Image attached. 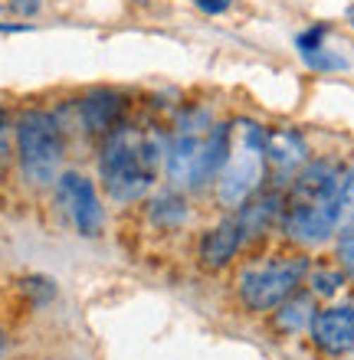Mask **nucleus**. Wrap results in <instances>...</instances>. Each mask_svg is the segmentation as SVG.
<instances>
[{"label":"nucleus","instance_id":"obj_1","mask_svg":"<svg viewBox=\"0 0 354 360\" xmlns=\"http://www.w3.org/2000/svg\"><path fill=\"white\" fill-rule=\"evenodd\" d=\"M341 171L331 161L305 164L282 200V229L298 246H318L341 226Z\"/></svg>","mask_w":354,"mask_h":360},{"label":"nucleus","instance_id":"obj_2","mask_svg":"<svg viewBox=\"0 0 354 360\" xmlns=\"http://www.w3.org/2000/svg\"><path fill=\"white\" fill-rule=\"evenodd\" d=\"M164 141L154 128H112L99 154V177L115 203H134L154 187L158 167L164 164Z\"/></svg>","mask_w":354,"mask_h":360},{"label":"nucleus","instance_id":"obj_3","mask_svg":"<svg viewBox=\"0 0 354 360\" xmlns=\"http://www.w3.org/2000/svg\"><path fill=\"white\" fill-rule=\"evenodd\" d=\"M230 148V128L210 124V115L194 108L177 118L174 138L164 151V171L174 187H203L207 180H217Z\"/></svg>","mask_w":354,"mask_h":360},{"label":"nucleus","instance_id":"obj_4","mask_svg":"<svg viewBox=\"0 0 354 360\" xmlns=\"http://www.w3.org/2000/svg\"><path fill=\"white\" fill-rule=\"evenodd\" d=\"M266 180V131L263 124L239 118L230 128L227 161L217 174V200L223 207H243Z\"/></svg>","mask_w":354,"mask_h":360},{"label":"nucleus","instance_id":"obj_5","mask_svg":"<svg viewBox=\"0 0 354 360\" xmlns=\"http://www.w3.org/2000/svg\"><path fill=\"white\" fill-rule=\"evenodd\" d=\"M17 158L20 171L33 187H46L59 177L63 164V131L49 112L30 108L17 118Z\"/></svg>","mask_w":354,"mask_h":360},{"label":"nucleus","instance_id":"obj_6","mask_svg":"<svg viewBox=\"0 0 354 360\" xmlns=\"http://www.w3.org/2000/svg\"><path fill=\"white\" fill-rule=\"evenodd\" d=\"M308 275L305 256H276L266 262H249L236 278L239 302L249 311H276L298 292L302 278Z\"/></svg>","mask_w":354,"mask_h":360},{"label":"nucleus","instance_id":"obj_7","mask_svg":"<svg viewBox=\"0 0 354 360\" xmlns=\"http://www.w3.org/2000/svg\"><path fill=\"white\" fill-rule=\"evenodd\" d=\"M56 197H59V207L66 210L69 223L82 236H99L102 233L106 217H102V203H99V193L89 177H82V174H63Z\"/></svg>","mask_w":354,"mask_h":360},{"label":"nucleus","instance_id":"obj_8","mask_svg":"<svg viewBox=\"0 0 354 360\" xmlns=\"http://www.w3.org/2000/svg\"><path fill=\"white\" fill-rule=\"evenodd\" d=\"M308 331L318 351L331 354V357L348 354L354 347V304H331V308L315 311Z\"/></svg>","mask_w":354,"mask_h":360},{"label":"nucleus","instance_id":"obj_9","mask_svg":"<svg viewBox=\"0 0 354 360\" xmlns=\"http://www.w3.org/2000/svg\"><path fill=\"white\" fill-rule=\"evenodd\" d=\"M308 161V144L296 128H276L266 131V164L279 174H298Z\"/></svg>","mask_w":354,"mask_h":360},{"label":"nucleus","instance_id":"obj_10","mask_svg":"<svg viewBox=\"0 0 354 360\" xmlns=\"http://www.w3.org/2000/svg\"><path fill=\"white\" fill-rule=\"evenodd\" d=\"M125 108V98L112 89H96L79 102V118L82 128L89 134H108L112 128H118V115Z\"/></svg>","mask_w":354,"mask_h":360},{"label":"nucleus","instance_id":"obj_11","mask_svg":"<svg viewBox=\"0 0 354 360\" xmlns=\"http://www.w3.org/2000/svg\"><path fill=\"white\" fill-rule=\"evenodd\" d=\"M243 246V233H239L236 219H223L201 239V262L207 269H223L236 256V249Z\"/></svg>","mask_w":354,"mask_h":360},{"label":"nucleus","instance_id":"obj_12","mask_svg":"<svg viewBox=\"0 0 354 360\" xmlns=\"http://www.w3.org/2000/svg\"><path fill=\"white\" fill-rule=\"evenodd\" d=\"M276 219H282V197L279 193H263V197H256L253 203L243 207V217L236 223L243 239H246V236H263Z\"/></svg>","mask_w":354,"mask_h":360},{"label":"nucleus","instance_id":"obj_13","mask_svg":"<svg viewBox=\"0 0 354 360\" xmlns=\"http://www.w3.org/2000/svg\"><path fill=\"white\" fill-rule=\"evenodd\" d=\"M312 318H315V311H312V295H292L289 302L279 304L276 311V328L286 334H298L305 331V324H312Z\"/></svg>","mask_w":354,"mask_h":360},{"label":"nucleus","instance_id":"obj_14","mask_svg":"<svg viewBox=\"0 0 354 360\" xmlns=\"http://www.w3.org/2000/svg\"><path fill=\"white\" fill-rule=\"evenodd\" d=\"M184 217H187V207H184L181 193L167 190V193H158V197L151 200V223H158L161 229L181 226Z\"/></svg>","mask_w":354,"mask_h":360},{"label":"nucleus","instance_id":"obj_15","mask_svg":"<svg viewBox=\"0 0 354 360\" xmlns=\"http://www.w3.org/2000/svg\"><path fill=\"white\" fill-rule=\"evenodd\" d=\"M338 262L345 269L348 275L354 278V213H348L341 219V226H338Z\"/></svg>","mask_w":354,"mask_h":360},{"label":"nucleus","instance_id":"obj_16","mask_svg":"<svg viewBox=\"0 0 354 360\" xmlns=\"http://www.w3.org/2000/svg\"><path fill=\"white\" fill-rule=\"evenodd\" d=\"M341 278H345V275L331 266L308 269V282H312V292L315 295H335L338 288H341Z\"/></svg>","mask_w":354,"mask_h":360},{"label":"nucleus","instance_id":"obj_17","mask_svg":"<svg viewBox=\"0 0 354 360\" xmlns=\"http://www.w3.org/2000/svg\"><path fill=\"white\" fill-rule=\"evenodd\" d=\"M322 39H325V27H312V30H305V33H298V53H302V56H308V53H318V49L325 46V43H322Z\"/></svg>","mask_w":354,"mask_h":360},{"label":"nucleus","instance_id":"obj_18","mask_svg":"<svg viewBox=\"0 0 354 360\" xmlns=\"http://www.w3.org/2000/svg\"><path fill=\"white\" fill-rule=\"evenodd\" d=\"M312 69H345V59L335 56V53H328L325 46L318 49V53H308V56H302Z\"/></svg>","mask_w":354,"mask_h":360},{"label":"nucleus","instance_id":"obj_19","mask_svg":"<svg viewBox=\"0 0 354 360\" xmlns=\"http://www.w3.org/2000/svg\"><path fill=\"white\" fill-rule=\"evenodd\" d=\"M341 213H354V164L341 174Z\"/></svg>","mask_w":354,"mask_h":360},{"label":"nucleus","instance_id":"obj_20","mask_svg":"<svg viewBox=\"0 0 354 360\" xmlns=\"http://www.w3.org/2000/svg\"><path fill=\"white\" fill-rule=\"evenodd\" d=\"M197 7L203 10V13H210V17H217V13H227L230 10L233 0H194Z\"/></svg>","mask_w":354,"mask_h":360},{"label":"nucleus","instance_id":"obj_21","mask_svg":"<svg viewBox=\"0 0 354 360\" xmlns=\"http://www.w3.org/2000/svg\"><path fill=\"white\" fill-rule=\"evenodd\" d=\"M7 148H10V118H7V112L0 108V164L7 158Z\"/></svg>","mask_w":354,"mask_h":360},{"label":"nucleus","instance_id":"obj_22","mask_svg":"<svg viewBox=\"0 0 354 360\" xmlns=\"http://www.w3.org/2000/svg\"><path fill=\"white\" fill-rule=\"evenodd\" d=\"M39 4H43V0H10V7L20 10V13H37Z\"/></svg>","mask_w":354,"mask_h":360},{"label":"nucleus","instance_id":"obj_23","mask_svg":"<svg viewBox=\"0 0 354 360\" xmlns=\"http://www.w3.org/2000/svg\"><path fill=\"white\" fill-rule=\"evenodd\" d=\"M20 30H27L23 23H0V33H20Z\"/></svg>","mask_w":354,"mask_h":360},{"label":"nucleus","instance_id":"obj_24","mask_svg":"<svg viewBox=\"0 0 354 360\" xmlns=\"http://www.w3.org/2000/svg\"><path fill=\"white\" fill-rule=\"evenodd\" d=\"M4 347H7V338H4V331H0V354H4Z\"/></svg>","mask_w":354,"mask_h":360}]
</instances>
